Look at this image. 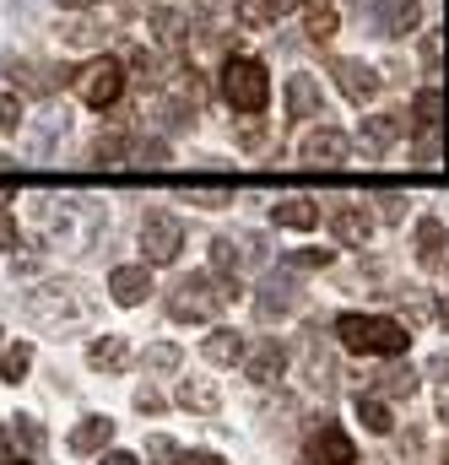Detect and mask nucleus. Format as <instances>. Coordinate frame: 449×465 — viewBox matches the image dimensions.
Listing matches in <instances>:
<instances>
[{
    "mask_svg": "<svg viewBox=\"0 0 449 465\" xmlns=\"http://www.w3.org/2000/svg\"><path fill=\"white\" fill-rule=\"evenodd\" d=\"M27 368H33V347H27V341H16V347L0 351V373H5V384H22Z\"/></svg>",
    "mask_w": 449,
    "mask_h": 465,
    "instance_id": "obj_30",
    "label": "nucleus"
},
{
    "mask_svg": "<svg viewBox=\"0 0 449 465\" xmlns=\"http://www.w3.org/2000/svg\"><path fill=\"white\" fill-rule=\"evenodd\" d=\"M5 465H33V460H5Z\"/></svg>",
    "mask_w": 449,
    "mask_h": 465,
    "instance_id": "obj_47",
    "label": "nucleus"
},
{
    "mask_svg": "<svg viewBox=\"0 0 449 465\" xmlns=\"http://www.w3.org/2000/svg\"><path fill=\"white\" fill-rule=\"evenodd\" d=\"M331 76H336L341 98H352V104L379 98V71H374V65H363V60H331Z\"/></svg>",
    "mask_w": 449,
    "mask_h": 465,
    "instance_id": "obj_12",
    "label": "nucleus"
},
{
    "mask_svg": "<svg viewBox=\"0 0 449 465\" xmlns=\"http://www.w3.org/2000/svg\"><path fill=\"white\" fill-rule=\"evenodd\" d=\"M0 249H16V217L0 212Z\"/></svg>",
    "mask_w": 449,
    "mask_h": 465,
    "instance_id": "obj_41",
    "label": "nucleus"
},
{
    "mask_svg": "<svg viewBox=\"0 0 449 465\" xmlns=\"http://www.w3.org/2000/svg\"><path fill=\"white\" fill-rule=\"evenodd\" d=\"M401 135H406V119L401 114H374V119H363V130H357V141L368 152H390Z\"/></svg>",
    "mask_w": 449,
    "mask_h": 465,
    "instance_id": "obj_20",
    "label": "nucleus"
},
{
    "mask_svg": "<svg viewBox=\"0 0 449 465\" xmlns=\"http://www.w3.org/2000/svg\"><path fill=\"white\" fill-rule=\"evenodd\" d=\"M309 384H314V390H331V384H336V362H331L325 351L309 357Z\"/></svg>",
    "mask_w": 449,
    "mask_h": 465,
    "instance_id": "obj_33",
    "label": "nucleus"
},
{
    "mask_svg": "<svg viewBox=\"0 0 449 465\" xmlns=\"http://www.w3.org/2000/svg\"><path fill=\"white\" fill-rule=\"evenodd\" d=\"M271 223H276V228H293V232L320 228V201H309V195H287V201L271 206Z\"/></svg>",
    "mask_w": 449,
    "mask_h": 465,
    "instance_id": "obj_17",
    "label": "nucleus"
},
{
    "mask_svg": "<svg viewBox=\"0 0 449 465\" xmlns=\"http://www.w3.org/2000/svg\"><path fill=\"white\" fill-rule=\"evenodd\" d=\"M233 141H238V146H249V152H254V146H260V141H265V124H260V119L249 114V119H244V124H238V130H233Z\"/></svg>",
    "mask_w": 449,
    "mask_h": 465,
    "instance_id": "obj_36",
    "label": "nucleus"
},
{
    "mask_svg": "<svg viewBox=\"0 0 449 465\" xmlns=\"http://www.w3.org/2000/svg\"><path fill=\"white\" fill-rule=\"evenodd\" d=\"M357 422H363L368 433H390V428H395V422H390V406H384L379 395H363V390H357Z\"/></svg>",
    "mask_w": 449,
    "mask_h": 465,
    "instance_id": "obj_29",
    "label": "nucleus"
},
{
    "mask_svg": "<svg viewBox=\"0 0 449 465\" xmlns=\"http://www.w3.org/2000/svg\"><path fill=\"white\" fill-rule=\"evenodd\" d=\"M93 157H98L104 168H114V163L125 157V135H98V146H93Z\"/></svg>",
    "mask_w": 449,
    "mask_h": 465,
    "instance_id": "obj_35",
    "label": "nucleus"
},
{
    "mask_svg": "<svg viewBox=\"0 0 449 465\" xmlns=\"http://www.w3.org/2000/svg\"><path fill=\"white\" fill-rule=\"evenodd\" d=\"M238 265H244V249H238L233 238H217V243H212V276H223L233 292H238Z\"/></svg>",
    "mask_w": 449,
    "mask_h": 465,
    "instance_id": "obj_25",
    "label": "nucleus"
},
{
    "mask_svg": "<svg viewBox=\"0 0 449 465\" xmlns=\"http://www.w3.org/2000/svg\"><path fill=\"white\" fill-rule=\"evenodd\" d=\"M282 109L287 119H325V93H320V82L314 76H287V87H282Z\"/></svg>",
    "mask_w": 449,
    "mask_h": 465,
    "instance_id": "obj_11",
    "label": "nucleus"
},
{
    "mask_svg": "<svg viewBox=\"0 0 449 465\" xmlns=\"http://www.w3.org/2000/svg\"><path fill=\"white\" fill-rule=\"evenodd\" d=\"M201 351H206V362H217V368H233V362H244V351H249V341L238 336V331H227V325H217L206 341H201Z\"/></svg>",
    "mask_w": 449,
    "mask_h": 465,
    "instance_id": "obj_21",
    "label": "nucleus"
},
{
    "mask_svg": "<svg viewBox=\"0 0 449 465\" xmlns=\"http://www.w3.org/2000/svg\"><path fill=\"white\" fill-rule=\"evenodd\" d=\"M331 260H336V254H331V249H298V254H293V260H287V265H298V271H325V265H331Z\"/></svg>",
    "mask_w": 449,
    "mask_h": 465,
    "instance_id": "obj_34",
    "label": "nucleus"
},
{
    "mask_svg": "<svg viewBox=\"0 0 449 465\" xmlns=\"http://www.w3.org/2000/svg\"><path fill=\"white\" fill-rule=\"evenodd\" d=\"M11 439H22V450H38V444H44V433H38V422H33V417H16Z\"/></svg>",
    "mask_w": 449,
    "mask_h": 465,
    "instance_id": "obj_37",
    "label": "nucleus"
},
{
    "mask_svg": "<svg viewBox=\"0 0 449 465\" xmlns=\"http://www.w3.org/2000/svg\"><path fill=\"white\" fill-rule=\"evenodd\" d=\"M336 27H341V11L331 0H309V5H304V33H309L314 44H331Z\"/></svg>",
    "mask_w": 449,
    "mask_h": 465,
    "instance_id": "obj_24",
    "label": "nucleus"
},
{
    "mask_svg": "<svg viewBox=\"0 0 449 465\" xmlns=\"http://www.w3.org/2000/svg\"><path fill=\"white\" fill-rule=\"evenodd\" d=\"M141 368H146V373H157V379H174V373L185 368V351L174 347V341H157V347H146Z\"/></svg>",
    "mask_w": 449,
    "mask_h": 465,
    "instance_id": "obj_26",
    "label": "nucleus"
},
{
    "mask_svg": "<svg viewBox=\"0 0 449 465\" xmlns=\"http://www.w3.org/2000/svg\"><path fill=\"white\" fill-rule=\"evenodd\" d=\"M135 411H146V417H157V411H163V395H157L152 384H141V390H135Z\"/></svg>",
    "mask_w": 449,
    "mask_h": 465,
    "instance_id": "obj_38",
    "label": "nucleus"
},
{
    "mask_svg": "<svg viewBox=\"0 0 449 465\" xmlns=\"http://www.w3.org/2000/svg\"><path fill=\"white\" fill-rule=\"evenodd\" d=\"M293 309H298V282L265 276V282H260V298H254V314H260V320H287Z\"/></svg>",
    "mask_w": 449,
    "mask_h": 465,
    "instance_id": "obj_13",
    "label": "nucleus"
},
{
    "mask_svg": "<svg viewBox=\"0 0 449 465\" xmlns=\"http://www.w3.org/2000/svg\"><path fill=\"white\" fill-rule=\"evenodd\" d=\"M374 22H379V38H406V33L423 22V5H417V0H379Z\"/></svg>",
    "mask_w": 449,
    "mask_h": 465,
    "instance_id": "obj_16",
    "label": "nucleus"
},
{
    "mask_svg": "<svg viewBox=\"0 0 449 465\" xmlns=\"http://www.w3.org/2000/svg\"><path fill=\"white\" fill-rule=\"evenodd\" d=\"M227 298H233V287H227L223 276H212V271H190L185 282H174V292H168V314L179 320V325H206V320H217L227 309Z\"/></svg>",
    "mask_w": 449,
    "mask_h": 465,
    "instance_id": "obj_2",
    "label": "nucleus"
},
{
    "mask_svg": "<svg viewBox=\"0 0 449 465\" xmlns=\"http://www.w3.org/2000/svg\"><path fill=\"white\" fill-rule=\"evenodd\" d=\"M439 114H444V98H439V93H434V87H428V93H417V98H412V124H417V130H423V135H434V130H439Z\"/></svg>",
    "mask_w": 449,
    "mask_h": 465,
    "instance_id": "obj_28",
    "label": "nucleus"
},
{
    "mask_svg": "<svg viewBox=\"0 0 449 465\" xmlns=\"http://www.w3.org/2000/svg\"><path fill=\"white\" fill-rule=\"evenodd\" d=\"M282 5H287V0H233V11H238L244 27H271V22L282 16Z\"/></svg>",
    "mask_w": 449,
    "mask_h": 465,
    "instance_id": "obj_27",
    "label": "nucleus"
},
{
    "mask_svg": "<svg viewBox=\"0 0 449 465\" xmlns=\"http://www.w3.org/2000/svg\"><path fill=\"white\" fill-rule=\"evenodd\" d=\"M325 223H331V232H336L346 249H363V243L374 238V212H368L363 201H331Z\"/></svg>",
    "mask_w": 449,
    "mask_h": 465,
    "instance_id": "obj_9",
    "label": "nucleus"
},
{
    "mask_svg": "<svg viewBox=\"0 0 449 465\" xmlns=\"http://www.w3.org/2000/svg\"><path fill=\"white\" fill-rule=\"evenodd\" d=\"M304 465H357V444L346 439L341 422H325V417H320V428H314L309 444H304Z\"/></svg>",
    "mask_w": 449,
    "mask_h": 465,
    "instance_id": "obj_7",
    "label": "nucleus"
},
{
    "mask_svg": "<svg viewBox=\"0 0 449 465\" xmlns=\"http://www.w3.org/2000/svg\"><path fill=\"white\" fill-rule=\"evenodd\" d=\"M439 320H444V325H449V298H444V303H439Z\"/></svg>",
    "mask_w": 449,
    "mask_h": 465,
    "instance_id": "obj_45",
    "label": "nucleus"
},
{
    "mask_svg": "<svg viewBox=\"0 0 449 465\" xmlns=\"http://www.w3.org/2000/svg\"><path fill=\"white\" fill-rule=\"evenodd\" d=\"M417 265L434 271V276L449 265V228L439 217H423V223H417Z\"/></svg>",
    "mask_w": 449,
    "mask_h": 465,
    "instance_id": "obj_15",
    "label": "nucleus"
},
{
    "mask_svg": "<svg viewBox=\"0 0 449 465\" xmlns=\"http://www.w3.org/2000/svg\"><path fill=\"white\" fill-rule=\"evenodd\" d=\"M336 336L346 351H363V357H401L412 347V331L390 314H341Z\"/></svg>",
    "mask_w": 449,
    "mask_h": 465,
    "instance_id": "obj_1",
    "label": "nucleus"
},
{
    "mask_svg": "<svg viewBox=\"0 0 449 465\" xmlns=\"http://www.w3.org/2000/svg\"><path fill=\"white\" fill-rule=\"evenodd\" d=\"M439 417H444V422H449V390H444V406H439Z\"/></svg>",
    "mask_w": 449,
    "mask_h": 465,
    "instance_id": "obj_46",
    "label": "nucleus"
},
{
    "mask_svg": "<svg viewBox=\"0 0 449 465\" xmlns=\"http://www.w3.org/2000/svg\"><path fill=\"white\" fill-rule=\"evenodd\" d=\"M179 406H185V411L212 417V411L223 406V390H217L212 379H195V373H190V379H179Z\"/></svg>",
    "mask_w": 449,
    "mask_h": 465,
    "instance_id": "obj_22",
    "label": "nucleus"
},
{
    "mask_svg": "<svg viewBox=\"0 0 449 465\" xmlns=\"http://www.w3.org/2000/svg\"><path fill=\"white\" fill-rule=\"evenodd\" d=\"M244 373H249L254 384H276V379L287 373V347H282L276 336H265L254 351H244Z\"/></svg>",
    "mask_w": 449,
    "mask_h": 465,
    "instance_id": "obj_14",
    "label": "nucleus"
},
{
    "mask_svg": "<svg viewBox=\"0 0 449 465\" xmlns=\"http://www.w3.org/2000/svg\"><path fill=\"white\" fill-rule=\"evenodd\" d=\"M434 373H439V379L449 384V351H439V357H434Z\"/></svg>",
    "mask_w": 449,
    "mask_h": 465,
    "instance_id": "obj_43",
    "label": "nucleus"
},
{
    "mask_svg": "<svg viewBox=\"0 0 449 465\" xmlns=\"http://www.w3.org/2000/svg\"><path fill=\"white\" fill-rule=\"evenodd\" d=\"M379 217H384V223H401V217H406V201H401V195L379 201Z\"/></svg>",
    "mask_w": 449,
    "mask_h": 465,
    "instance_id": "obj_40",
    "label": "nucleus"
},
{
    "mask_svg": "<svg viewBox=\"0 0 449 465\" xmlns=\"http://www.w3.org/2000/svg\"><path fill=\"white\" fill-rule=\"evenodd\" d=\"M346 152H352V135L336 130V124H314V130L304 135V146H298V157H304L309 168H341Z\"/></svg>",
    "mask_w": 449,
    "mask_h": 465,
    "instance_id": "obj_8",
    "label": "nucleus"
},
{
    "mask_svg": "<svg viewBox=\"0 0 449 465\" xmlns=\"http://www.w3.org/2000/svg\"><path fill=\"white\" fill-rule=\"evenodd\" d=\"M71 82H76V93H82L87 109H114L119 93H125V65H119L114 54H98V60H87Z\"/></svg>",
    "mask_w": 449,
    "mask_h": 465,
    "instance_id": "obj_4",
    "label": "nucleus"
},
{
    "mask_svg": "<svg viewBox=\"0 0 449 465\" xmlns=\"http://www.w3.org/2000/svg\"><path fill=\"white\" fill-rule=\"evenodd\" d=\"M379 395H384V401L417 395V373H412V368H384V373H379Z\"/></svg>",
    "mask_w": 449,
    "mask_h": 465,
    "instance_id": "obj_31",
    "label": "nucleus"
},
{
    "mask_svg": "<svg viewBox=\"0 0 449 465\" xmlns=\"http://www.w3.org/2000/svg\"><path fill=\"white\" fill-rule=\"evenodd\" d=\"M65 11H87V5H98V0H60Z\"/></svg>",
    "mask_w": 449,
    "mask_h": 465,
    "instance_id": "obj_44",
    "label": "nucleus"
},
{
    "mask_svg": "<svg viewBox=\"0 0 449 465\" xmlns=\"http://www.w3.org/2000/svg\"><path fill=\"white\" fill-rule=\"evenodd\" d=\"M60 82H65V76H49L38 60H16V65H11V87H22V93H33V98H49Z\"/></svg>",
    "mask_w": 449,
    "mask_h": 465,
    "instance_id": "obj_23",
    "label": "nucleus"
},
{
    "mask_svg": "<svg viewBox=\"0 0 449 465\" xmlns=\"http://www.w3.org/2000/svg\"><path fill=\"white\" fill-rule=\"evenodd\" d=\"M109 298L119 309H141L146 298H152V265L141 260V265H114L109 271Z\"/></svg>",
    "mask_w": 449,
    "mask_h": 465,
    "instance_id": "obj_10",
    "label": "nucleus"
},
{
    "mask_svg": "<svg viewBox=\"0 0 449 465\" xmlns=\"http://www.w3.org/2000/svg\"><path fill=\"white\" fill-rule=\"evenodd\" d=\"M65 444H71V455H104V450L114 444V422L109 417H82V422L71 428Z\"/></svg>",
    "mask_w": 449,
    "mask_h": 465,
    "instance_id": "obj_18",
    "label": "nucleus"
},
{
    "mask_svg": "<svg viewBox=\"0 0 449 465\" xmlns=\"http://www.w3.org/2000/svg\"><path fill=\"white\" fill-rule=\"evenodd\" d=\"M185 249V223L174 212H146L141 217V260L146 265H174Z\"/></svg>",
    "mask_w": 449,
    "mask_h": 465,
    "instance_id": "obj_5",
    "label": "nucleus"
},
{
    "mask_svg": "<svg viewBox=\"0 0 449 465\" xmlns=\"http://www.w3.org/2000/svg\"><path fill=\"white\" fill-rule=\"evenodd\" d=\"M98 465H141V460H135L130 450H104V455H98Z\"/></svg>",
    "mask_w": 449,
    "mask_h": 465,
    "instance_id": "obj_42",
    "label": "nucleus"
},
{
    "mask_svg": "<svg viewBox=\"0 0 449 465\" xmlns=\"http://www.w3.org/2000/svg\"><path fill=\"white\" fill-rule=\"evenodd\" d=\"M60 44H65V49H93V44H98V27L71 22V27H60Z\"/></svg>",
    "mask_w": 449,
    "mask_h": 465,
    "instance_id": "obj_32",
    "label": "nucleus"
},
{
    "mask_svg": "<svg viewBox=\"0 0 449 465\" xmlns=\"http://www.w3.org/2000/svg\"><path fill=\"white\" fill-rule=\"evenodd\" d=\"M27 314L38 320V325H71V320H87V298H82V287H38V292H27Z\"/></svg>",
    "mask_w": 449,
    "mask_h": 465,
    "instance_id": "obj_6",
    "label": "nucleus"
},
{
    "mask_svg": "<svg viewBox=\"0 0 449 465\" xmlns=\"http://www.w3.org/2000/svg\"><path fill=\"white\" fill-rule=\"evenodd\" d=\"M179 465H227V460H223V455H212V450H185Z\"/></svg>",
    "mask_w": 449,
    "mask_h": 465,
    "instance_id": "obj_39",
    "label": "nucleus"
},
{
    "mask_svg": "<svg viewBox=\"0 0 449 465\" xmlns=\"http://www.w3.org/2000/svg\"><path fill=\"white\" fill-rule=\"evenodd\" d=\"M217 87H223V104L233 114H260L265 98H271V76H265V65L249 60V54H227Z\"/></svg>",
    "mask_w": 449,
    "mask_h": 465,
    "instance_id": "obj_3",
    "label": "nucleus"
},
{
    "mask_svg": "<svg viewBox=\"0 0 449 465\" xmlns=\"http://www.w3.org/2000/svg\"><path fill=\"white\" fill-rule=\"evenodd\" d=\"M125 362H130V341H125V336L104 331L98 341H87V368H98V373H119Z\"/></svg>",
    "mask_w": 449,
    "mask_h": 465,
    "instance_id": "obj_19",
    "label": "nucleus"
}]
</instances>
